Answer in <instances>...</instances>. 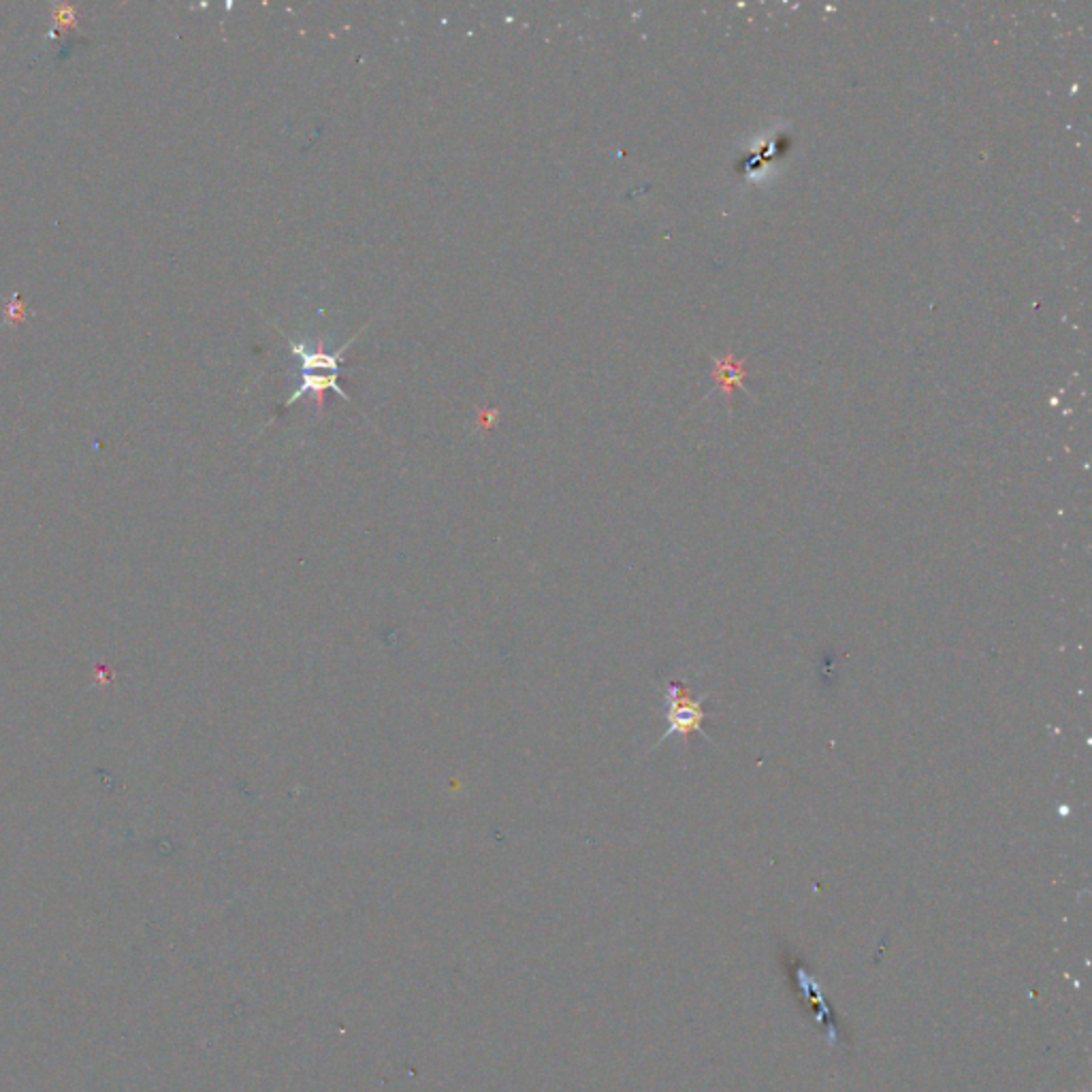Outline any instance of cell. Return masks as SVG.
Here are the masks:
<instances>
[{
    "mask_svg": "<svg viewBox=\"0 0 1092 1092\" xmlns=\"http://www.w3.org/2000/svg\"><path fill=\"white\" fill-rule=\"evenodd\" d=\"M337 378H339V376H334V373H325V376H323V373H318V371H301V382H299V386H297V389H295V393L289 397V400H286L284 407H291L293 404L299 402L301 397L312 393V395L316 397L318 410H323V405H325V393H327V391H334V393H337V395L341 397V400L350 402V395L344 393V389H341V386H339Z\"/></svg>",
    "mask_w": 1092,
    "mask_h": 1092,
    "instance_id": "cell-3",
    "label": "cell"
},
{
    "mask_svg": "<svg viewBox=\"0 0 1092 1092\" xmlns=\"http://www.w3.org/2000/svg\"><path fill=\"white\" fill-rule=\"evenodd\" d=\"M361 331H357L355 335H352L344 346L337 348L335 352H323V350H310L307 348L303 341H297V339H289V344L293 348V355L299 359L301 363V371H327V373H334V376H339V366H341V355L352 346V341L359 337Z\"/></svg>",
    "mask_w": 1092,
    "mask_h": 1092,
    "instance_id": "cell-2",
    "label": "cell"
},
{
    "mask_svg": "<svg viewBox=\"0 0 1092 1092\" xmlns=\"http://www.w3.org/2000/svg\"><path fill=\"white\" fill-rule=\"evenodd\" d=\"M666 732L659 738V743H664L668 736L681 734L683 738H689L691 732H702V722L707 720L709 713L702 709V700H693L689 696V689L683 681H670L666 687ZM709 738V736H707Z\"/></svg>",
    "mask_w": 1092,
    "mask_h": 1092,
    "instance_id": "cell-1",
    "label": "cell"
}]
</instances>
